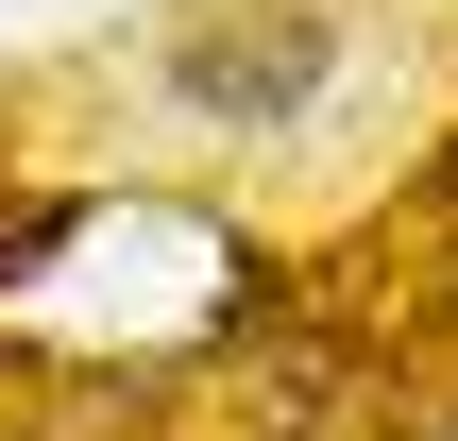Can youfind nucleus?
Returning a JSON list of instances; mask_svg holds the SVG:
<instances>
[{"label": "nucleus", "instance_id": "1", "mask_svg": "<svg viewBox=\"0 0 458 441\" xmlns=\"http://www.w3.org/2000/svg\"><path fill=\"white\" fill-rule=\"evenodd\" d=\"M340 85H357V0H187L136 51V102L170 136H221V153L340 119Z\"/></svg>", "mask_w": 458, "mask_h": 441}, {"label": "nucleus", "instance_id": "2", "mask_svg": "<svg viewBox=\"0 0 458 441\" xmlns=\"http://www.w3.org/2000/svg\"><path fill=\"white\" fill-rule=\"evenodd\" d=\"M442 441H458V425H442Z\"/></svg>", "mask_w": 458, "mask_h": 441}]
</instances>
